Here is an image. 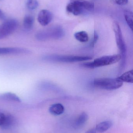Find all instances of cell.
<instances>
[{"mask_svg": "<svg viewBox=\"0 0 133 133\" xmlns=\"http://www.w3.org/2000/svg\"><path fill=\"white\" fill-rule=\"evenodd\" d=\"M97 132L95 129H93L88 130L85 133H97Z\"/></svg>", "mask_w": 133, "mask_h": 133, "instance_id": "603a6c76", "label": "cell"}, {"mask_svg": "<svg viewBox=\"0 0 133 133\" xmlns=\"http://www.w3.org/2000/svg\"><path fill=\"white\" fill-rule=\"evenodd\" d=\"M115 2L120 5H125L128 3V0H115Z\"/></svg>", "mask_w": 133, "mask_h": 133, "instance_id": "ffe728a7", "label": "cell"}, {"mask_svg": "<svg viewBox=\"0 0 133 133\" xmlns=\"http://www.w3.org/2000/svg\"><path fill=\"white\" fill-rule=\"evenodd\" d=\"M98 35L97 33V32H94V36L93 41V43L92 44V46H93L94 44L97 41L98 39Z\"/></svg>", "mask_w": 133, "mask_h": 133, "instance_id": "7402d4cb", "label": "cell"}, {"mask_svg": "<svg viewBox=\"0 0 133 133\" xmlns=\"http://www.w3.org/2000/svg\"><path fill=\"white\" fill-rule=\"evenodd\" d=\"M74 36L77 40L81 43H86L89 40V36L85 31L77 32L74 34Z\"/></svg>", "mask_w": 133, "mask_h": 133, "instance_id": "2e32d148", "label": "cell"}, {"mask_svg": "<svg viewBox=\"0 0 133 133\" xmlns=\"http://www.w3.org/2000/svg\"><path fill=\"white\" fill-rule=\"evenodd\" d=\"M27 7L29 10L36 9L38 6V2L37 0H27Z\"/></svg>", "mask_w": 133, "mask_h": 133, "instance_id": "d6986e66", "label": "cell"}, {"mask_svg": "<svg viewBox=\"0 0 133 133\" xmlns=\"http://www.w3.org/2000/svg\"><path fill=\"white\" fill-rule=\"evenodd\" d=\"M5 18V15L1 10L0 9V19H4Z\"/></svg>", "mask_w": 133, "mask_h": 133, "instance_id": "cb8c5ba5", "label": "cell"}, {"mask_svg": "<svg viewBox=\"0 0 133 133\" xmlns=\"http://www.w3.org/2000/svg\"><path fill=\"white\" fill-rule=\"evenodd\" d=\"M121 58L122 57L120 54L102 56L96 58L93 61L83 63L81 66L89 69H94L115 64L119 61Z\"/></svg>", "mask_w": 133, "mask_h": 133, "instance_id": "7a4b0ae2", "label": "cell"}, {"mask_svg": "<svg viewBox=\"0 0 133 133\" xmlns=\"http://www.w3.org/2000/svg\"><path fill=\"white\" fill-rule=\"evenodd\" d=\"M65 108L60 103L54 104L49 108V111L52 115L55 116L60 115L64 112Z\"/></svg>", "mask_w": 133, "mask_h": 133, "instance_id": "8fae6325", "label": "cell"}, {"mask_svg": "<svg viewBox=\"0 0 133 133\" xmlns=\"http://www.w3.org/2000/svg\"><path fill=\"white\" fill-rule=\"evenodd\" d=\"M33 17L30 15H26L23 19V25L24 28L27 30L31 29L33 26Z\"/></svg>", "mask_w": 133, "mask_h": 133, "instance_id": "ac0fdd59", "label": "cell"}, {"mask_svg": "<svg viewBox=\"0 0 133 133\" xmlns=\"http://www.w3.org/2000/svg\"><path fill=\"white\" fill-rule=\"evenodd\" d=\"M88 116L86 112H83L78 116L74 123V127L76 129L83 127L88 120Z\"/></svg>", "mask_w": 133, "mask_h": 133, "instance_id": "30bf717a", "label": "cell"}, {"mask_svg": "<svg viewBox=\"0 0 133 133\" xmlns=\"http://www.w3.org/2000/svg\"><path fill=\"white\" fill-rule=\"evenodd\" d=\"M112 29L115 35L116 44L120 52L122 57L120 69H123L125 66L126 58V47L124 41L121 28L119 23L116 21H114L112 24Z\"/></svg>", "mask_w": 133, "mask_h": 133, "instance_id": "3957f363", "label": "cell"}, {"mask_svg": "<svg viewBox=\"0 0 133 133\" xmlns=\"http://www.w3.org/2000/svg\"><path fill=\"white\" fill-rule=\"evenodd\" d=\"M64 32L62 28L56 26L40 31L36 35V38L40 41H45L50 39L61 38Z\"/></svg>", "mask_w": 133, "mask_h": 133, "instance_id": "8992f818", "label": "cell"}, {"mask_svg": "<svg viewBox=\"0 0 133 133\" xmlns=\"http://www.w3.org/2000/svg\"><path fill=\"white\" fill-rule=\"evenodd\" d=\"M94 85L96 87L107 90H113L122 86L123 82L118 78H98L94 79Z\"/></svg>", "mask_w": 133, "mask_h": 133, "instance_id": "5b68a950", "label": "cell"}, {"mask_svg": "<svg viewBox=\"0 0 133 133\" xmlns=\"http://www.w3.org/2000/svg\"><path fill=\"white\" fill-rule=\"evenodd\" d=\"M5 115L2 113H0V126H1L5 119Z\"/></svg>", "mask_w": 133, "mask_h": 133, "instance_id": "44dd1931", "label": "cell"}, {"mask_svg": "<svg viewBox=\"0 0 133 133\" xmlns=\"http://www.w3.org/2000/svg\"><path fill=\"white\" fill-rule=\"evenodd\" d=\"M31 51L28 49L22 48H0V55L20 54H30Z\"/></svg>", "mask_w": 133, "mask_h": 133, "instance_id": "ba28073f", "label": "cell"}, {"mask_svg": "<svg viewBox=\"0 0 133 133\" xmlns=\"http://www.w3.org/2000/svg\"><path fill=\"white\" fill-rule=\"evenodd\" d=\"M15 122V118L11 115H5L4 122L1 127L4 129H8L13 126Z\"/></svg>", "mask_w": 133, "mask_h": 133, "instance_id": "9a60e30c", "label": "cell"}, {"mask_svg": "<svg viewBox=\"0 0 133 133\" xmlns=\"http://www.w3.org/2000/svg\"><path fill=\"white\" fill-rule=\"evenodd\" d=\"M124 17L127 25L132 31L133 27V12L130 10H125L124 12Z\"/></svg>", "mask_w": 133, "mask_h": 133, "instance_id": "e0dca14e", "label": "cell"}, {"mask_svg": "<svg viewBox=\"0 0 133 133\" xmlns=\"http://www.w3.org/2000/svg\"><path fill=\"white\" fill-rule=\"evenodd\" d=\"M112 125V123L111 121H104L99 123L96 127L95 129L98 132L103 133L109 129Z\"/></svg>", "mask_w": 133, "mask_h": 133, "instance_id": "7c38bea8", "label": "cell"}, {"mask_svg": "<svg viewBox=\"0 0 133 133\" xmlns=\"http://www.w3.org/2000/svg\"><path fill=\"white\" fill-rule=\"evenodd\" d=\"M18 23L15 19H9L0 25V39L7 37L17 29Z\"/></svg>", "mask_w": 133, "mask_h": 133, "instance_id": "52a82bcc", "label": "cell"}, {"mask_svg": "<svg viewBox=\"0 0 133 133\" xmlns=\"http://www.w3.org/2000/svg\"><path fill=\"white\" fill-rule=\"evenodd\" d=\"M0 99L5 101L20 102H21L20 98L15 94L12 93H6L0 95Z\"/></svg>", "mask_w": 133, "mask_h": 133, "instance_id": "4fadbf2b", "label": "cell"}, {"mask_svg": "<svg viewBox=\"0 0 133 133\" xmlns=\"http://www.w3.org/2000/svg\"><path fill=\"white\" fill-rule=\"evenodd\" d=\"M93 58L90 56H78V55H49L45 56L43 60L48 62H62V63H74L92 60Z\"/></svg>", "mask_w": 133, "mask_h": 133, "instance_id": "277c9868", "label": "cell"}, {"mask_svg": "<svg viewBox=\"0 0 133 133\" xmlns=\"http://www.w3.org/2000/svg\"><path fill=\"white\" fill-rule=\"evenodd\" d=\"M94 6L93 3L86 0H70L66 6V10L74 15L77 16L86 11H93Z\"/></svg>", "mask_w": 133, "mask_h": 133, "instance_id": "6da1fadb", "label": "cell"}, {"mask_svg": "<svg viewBox=\"0 0 133 133\" xmlns=\"http://www.w3.org/2000/svg\"><path fill=\"white\" fill-rule=\"evenodd\" d=\"M52 18V14L50 11L47 9H43L38 14L37 20L41 25L46 26L51 22Z\"/></svg>", "mask_w": 133, "mask_h": 133, "instance_id": "9c48e42d", "label": "cell"}, {"mask_svg": "<svg viewBox=\"0 0 133 133\" xmlns=\"http://www.w3.org/2000/svg\"><path fill=\"white\" fill-rule=\"evenodd\" d=\"M118 78L123 82L132 83L133 82V70L125 72Z\"/></svg>", "mask_w": 133, "mask_h": 133, "instance_id": "5bb4252c", "label": "cell"}]
</instances>
